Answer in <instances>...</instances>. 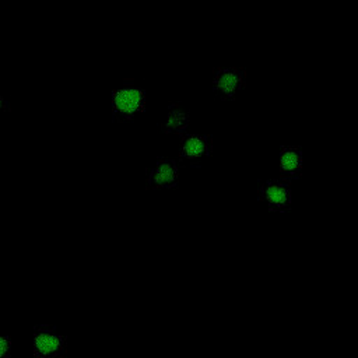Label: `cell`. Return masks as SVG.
<instances>
[{"instance_id": "obj_7", "label": "cell", "mask_w": 358, "mask_h": 358, "mask_svg": "<svg viewBox=\"0 0 358 358\" xmlns=\"http://www.w3.org/2000/svg\"><path fill=\"white\" fill-rule=\"evenodd\" d=\"M302 154L295 147H285L280 152V172L287 179H294L301 173Z\"/></svg>"}, {"instance_id": "obj_9", "label": "cell", "mask_w": 358, "mask_h": 358, "mask_svg": "<svg viewBox=\"0 0 358 358\" xmlns=\"http://www.w3.org/2000/svg\"><path fill=\"white\" fill-rule=\"evenodd\" d=\"M8 348H10L8 338L6 336L0 334V358H3L8 352Z\"/></svg>"}, {"instance_id": "obj_3", "label": "cell", "mask_w": 358, "mask_h": 358, "mask_svg": "<svg viewBox=\"0 0 358 358\" xmlns=\"http://www.w3.org/2000/svg\"><path fill=\"white\" fill-rule=\"evenodd\" d=\"M260 199L270 208L284 211L291 204V190L285 182L268 180L260 187Z\"/></svg>"}, {"instance_id": "obj_8", "label": "cell", "mask_w": 358, "mask_h": 358, "mask_svg": "<svg viewBox=\"0 0 358 358\" xmlns=\"http://www.w3.org/2000/svg\"><path fill=\"white\" fill-rule=\"evenodd\" d=\"M189 124V115L178 105L171 106L161 123V129L165 133H182Z\"/></svg>"}, {"instance_id": "obj_10", "label": "cell", "mask_w": 358, "mask_h": 358, "mask_svg": "<svg viewBox=\"0 0 358 358\" xmlns=\"http://www.w3.org/2000/svg\"><path fill=\"white\" fill-rule=\"evenodd\" d=\"M6 110H7V101H6V98L3 96V94H1V91H0V117H1V115H3Z\"/></svg>"}, {"instance_id": "obj_6", "label": "cell", "mask_w": 358, "mask_h": 358, "mask_svg": "<svg viewBox=\"0 0 358 358\" xmlns=\"http://www.w3.org/2000/svg\"><path fill=\"white\" fill-rule=\"evenodd\" d=\"M62 345L63 337L55 329L43 327L34 336V348L41 354H55L62 348Z\"/></svg>"}, {"instance_id": "obj_4", "label": "cell", "mask_w": 358, "mask_h": 358, "mask_svg": "<svg viewBox=\"0 0 358 358\" xmlns=\"http://www.w3.org/2000/svg\"><path fill=\"white\" fill-rule=\"evenodd\" d=\"M245 84V73L238 69H222L214 77V91L222 99L234 98Z\"/></svg>"}, {"instance_id": "obj_1", "label": "cell", "mask_w": 358, "mask_h": 358, "mask_svg": "<svg viewBox=\"0 0 358 358\" xmlns=\"http://www.w3.org/2000/svg\"><path fill=\"white\" fill-rule=\"evenodd\" d=\"M144 91L134 83H124L112 92V113L116 120L127 122L144 110Z\"/></svg>"}, {"instance_id": "obj_2", "label": "cell", "mask_w": 358, "mask_h": 358, "mask_svg": "<svg viewBox=\"0 0 358 358\" xmlns=\"http://www.w3.org/2000/svg\"><path fill=\"white\" fill-rule=\"evenodd\" d=\"M211 138L206 136H186L179 148V157L183 164L196 166L203 164L211 154Z\"/></svg>"}, {"instance_id": "obj_5", "label": "cell", "mask_w": 358, "mask_h": 358, "mask_svg": "<svg viewBox=\"0 0 358 358\" xmlns=\"http://www.w3.org/2000/svg\"><path fill=\"white\" fill-rule=\"evenodd\" d=\"M148 186L152 189H166L178 183V166L173 161L161 158L148 172Z\"/></svg>"}]
</instances>
